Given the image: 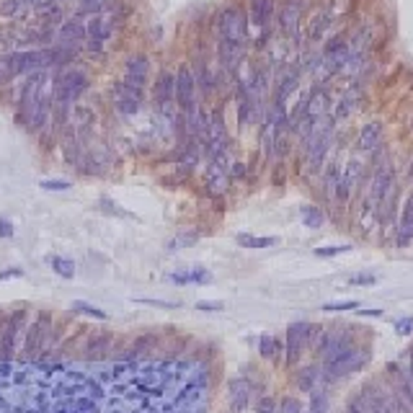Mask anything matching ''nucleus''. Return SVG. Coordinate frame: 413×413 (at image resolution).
Wrapping results in <instances>:
<instances>
[{"label": "nucleus", "mask_w": 413, "mask_h": 413, "mask_svg": "<svg viewBox=\"0 0 413 413\" xmlns=\"http://www.w3.org/2000/svg\"><path fill=\"white\" fill-rule=\"evenodd\" d=\"M367 362H370V349L352 341L333 356L323 359V379H341L352 372H359Z\"/></svg>", "instance_id": "f257e3e1"}, {"label": "nucleus", "mask_w": 413, "mask_h": 413, "mask_svg": "<svg viewBox=\"0 0 413 413\" xmlns=\"http://www.w3.org/2000/svg\"><path fill=\"white\" fill-rule=\"evenodd\" d=\"M55 83V101L59 103H75L91 85V78L83 68L78 65H68V68H57L52 75Z\"/></svg>", "instance_id": "f03ea898"}, {"label": "nucleus", "mask_w": 413, "mask_h": 413, "mask_svg": "<svg viewBox=\"0 0 413 413\" xmlns=\"http://www.w3.org/2000/svg\"><path fill=\"white\" fill-rule=\"evenodd\" d=\"M215 31H217L219 42H248V18L238 6H225L215 18Z\"/></svg>", "instance_id": "7ed1b4c3"}, {"label": "nucleus", "mask_w": 413, "mask_h": 413, "mask_svg": "<svg viewBox=\"0 0 413 413\" xmlns=\"http://www.w3.org/2000/svg\"><path fill=\"white\" fill-rule=\"evenodd\" d=\"M233 155L230 150H219L217 155H212L210 161H207V171H204V186H207V191L212 196H219L228 191L230 186V171H233Z\"/></svg>", "instance_id": "20e7f679"}, {"label": "nucleus", "mask_w": 413, "mask_h": 413, "mask_svg": "<svg viewBox=\"0 0 413 413\" xmlns=\"http://www.w3.org/2000/svg\"><path fill=\"white\" fill-rule=\"evenodd\" d=\"M318 336V326L312 323H292L287 328V344H284V356H287V367H295L305 356L307 349H312V341Z\"/></svg>", "instance_id": "39448f33"}, {"label": "nucleus", "mask_w": 413, "mask_h": 413, "mask_svg": "<svg viewBox=\"0 0 413 413\" xmlns=\"http://www.w3.org/2000/svg\"><path fill=\"white\" fill-rule=\"evenodd\" d=\"M196 80H194V73L191 68H186L181 65L176 73V103L181 114H194L199 109V103H196Z\"/></svg>", "instance_id": "423d86ee"}, {"label": "nucleus", "mask_w": 413, "mask_h": 413, "mask_svg": "<svg viewBox=\"0 0 413 413\" xmlns=\"http://www.w3.org/2000/svg\"><path fill=\"white\" fill-rule=\"evenodd\" d=\"M85 42H88V31H85V24L80 18H68V21H59L55 26V44L83 50Z\"/></svg>", "instance_id": "0eeeda50"}, {"label": "nucleus", "mask_w": 413, "mask_h": 413, "mask_svg": "<svg viewBox=\"0 0 413 413\" xmlns=\"http://www.w3.org/2000/svg\"><path fill=\"white\" fill-rule=\"evenodd\" d=\"M259 393V385L251 382L248 377H236L228 382V398H230V408L236 413L245 411L248 405H253V398Z\"/></svg>", "instance_id": "6e6552de"}, {"label": "nucleus", "mask_w": 413, "mask_h": 413, "mask_svg": "<svg viewBox=\"0 0 413 413\" xmlns=\"http://www.w3.org/2000/svg\"><path fill=\"white\" fill-rule=\"evenodd\" d=\"M271 18H274V0H248V21L253 29L261 31V44L266 42Z\"/></svg>", "instance_id": "1a4fd4ad"}, {"label": "nucleus", "mask_w": 413, "mask_h": 413, "mask_svg": "<svg viewBox=\"0 0 413 413\" xmlns=\"http://www.w3.org/2000/svg\"><path fill=\"white\" fill-rule=\"evenodd\" d=\"M359 178H362V163H346V168L341 171V178H338V186H336V199L338 204H346L354 194L356 184H359Z\"/></svg>", "instance_id": "9d476101"}, {"label": "nucleus", "mask_w": 413, "mask_h": 413, "mask_svg": "<svg viewBox=\"0 0 413 413\" xmlns=\"http://www.w3.org/2000/svg\"><path fill=\"white\" fill-rule=\"evenodd\" d=\"M85 31H88V39L91 42H101L106 44L114 34V18L109 13H99V16H91L85 21Z\"/></svg>", "instance_id": "9b49d317"}, {"label": "nucleus", "mask_w": 413, "mask_h": 413, "mask_svg": "<svg viewBox=\"0 0 413 413\" xmlns=\"http://www.w3.org/2000/svg\"><path fill=\"white\" fill-rule=\"evenodd\" d=\"M346 413H385V411L379 408L377 398H375V393H372V385L367 382V385L349 400Z\"/></svg>", "instance_id": "f8f14e48"}, {"label": "nucleus", "mask_w": 413, "mask_h": 413, "mask_svg": "<svg viewBox=\"0 0 413 413\" xmlns=\"http://www.w3.org/2000/svg\"><path fill=\"white\" fill-rule=\"evenodd\" d=\"M47 336H50V315H44V321L39 318V323H34L29 333H26V346L24 352L34 354V352H42L44 344H47Z\"/></svg>", "instance_id": "ddd939ff"}, {"label": "nucleus", "mask_w": 413, "mask_h": 413, "mask_svg": "<svg viewBox=\"0 0 413 413\" xmlns=\"http://www.w3.org/2000/svg\"><path fill=\"white\" fill-rule=\"evenodd\" d=\"M152 96H155V103H158V106L176 101V75L168 73V70H163L161 75H158L155 88H152Z\"/></svg>", "instance_id": "4468645a"}, {"label": "nucleus", "mask_w": 413, "mask_h": 413, "mask_svg": "<svg viewBox=\"0 0 413 413\" xmlns=\"http://www.w3.org/2000/svg\"><path fill=\"white\" fill-rule=\"evenodd\" d=\"M279 24H282V31L297 42L300 36V3L297 0H287V6L279 13Z\"/></svg>", "instance_id": "2eb2a0df"}, {"label": "nucleus", "mask_w": 413, "mask_h": 413, "mask_svg": "<svg viewBox=\"0 0 413 413\" xmlns=\"http://www.w3.org/2000/svg\"><path fill=\"white\" fill-rule=\"evenodd\" d=\"M245 55V44H236V42H217V57L219 65L228 68L230 73L238 68V62L243 59Z\"/></svg>", "instance_id": "dca6fc26"}, {"label": "nucleus", "mask_w": 413, "mask_h": 413, "mask_svg": "<svg viewBox=\"0 0 413 413\" xmlns=\"http://www.w3.org/2000/svg\"><path fill=\"white\" fill-rule=\"evenodd\" d=\"M31 13V6L26 0H0V18H6L10 24H21Z\"/></svg>", "instance_id": "f3484780"}, {"label": "nucleus", "mask_w": 413, "mask_h": 413, "mask_svg": "<svg viewBox=\"0 0 413 413\" xmlns=\"http://www.w3.org/2000/svg\"><path fill=\"white\" fill-rule=\"evenodd\" d=\"M147 73H150V59H147V55H132V57H126L124 78H132L137 83H145Z\"/></svg>", "instance_id": "a211bd4d"}, {"label": "nucleus", "mask_w": 413, "mask_h": 413, "mask_svg": "<svg viewBox=\"0 0 413 413\" xmlns=\"http://www.w3.org/2000/svg\"><path fill=\"white\" fill-rule=\"evenodd\" d=\"M379 145H382V124H379V122L364 124L362 132H359V147L372 152V150H377Z\"/></svg>", "instance_id": "6ab92c4d"}, {"label": "nucleus", "mask_w": 413, "mask_h": 413, "mask_svg": "<svg viewBox=\"0 0 413 413\" xmlns=\"http://www.w3.org/2000/svg\"><path fill=\"white\" fill-rule=\"evenodd\" d=\"M396 372H398L400 385H403V390H405V396L411 398V403H413V346L408 349V354H405V362H396Z\"/></svg>", "instance_id": "aec40b11"}, {"label": "nucleus", "mask_w": 413, "mask_h": 413, "mask_svg": "<svg viewBox=\"0 0 413 413\" xmlns=\"http://www.w3.org/2000/svg\"><path fill=\"white\" fill-rule=\"evenodd\" d=\"M168 279L173 284H207V282H212V274L202 266H194V269L181 271V274H168Z\"/></svg>", "instance_id": "412c9836"}, {"label": "nucleus", "mask_w": 413, "mask_h": 413, "mask_svg": "<svg viewBox=\"0 0 413 413\" xmlns=\"http://www.w3.org/2000/svg\"><path fill=\"white\" fill-rule=\"evenodd\" d=\"M359 99H362L359 88H352V91L346 93L344 99H341V103H338L336 109H333V122H344V119L352 117V114L356 111V103H359Z\"/></svg>", "instance_id": "4be33fe9"}, {"label": "nucleus", "mask_w": 413, "mask_h": 413, "mask_svg": "<svg viewBox=\"0 0 413 413\" xmlns=\"http://www.w3.org/2000/svg\"><path fill=\"white\" fill-rule=\"evenodd\" d=\"M321 379H323V372L318 370V367H303V370L297 372L295 382L303 393H312V390H318Z\"/></svg>", "instance_id": "5701e85b"}, {"label": "nucleus", "mask_w": 413, "mask_h": 413, "mask_svg": "<svg viewBox=\"0 0 413 413\" xmlns=\"http://www.w3.org/2000/svg\"><path fill=\"white\" fill-rule=\"evenodd\" d=\"M191 73H194L196 88H199L204 96H210V93L215 91V85H217V80H215V73L210 70V65H207V62H196Z\"/></svg>", "instance_id": "b1692460"}, {"label": "nucleus", "mask_w": 413, "mask_h": 413, "mask_svg": "<svg viewBox=\"0 0 413 413\" xmlns=\"http://www.w3.org/2000/svg\"><path fill=\"white\" fill-rule=\"evenodd\" d=\"M413 243V204L408 202L403 210V217H400V228H398V245Z\"/></svg>", "instance_id": "393cba45"}, {"label": "nucleus", "mask_w": 413, "mask_h": 413, "mask_svg": "<svg viewBox=\"0 0 413 413\" xmlns=\"http://www.w3.org/2000/svg\"><path fill=\"white\" fill-rule=\"evenodd\" d=\"M279 352H284L282 349V341L274 336H261V341H259V354L263 356V359H269V362H274V359H279Z\"/></svg>", "instance_id": "a878e982"}, {"label": "nucleus", "mask_w": 413, "mask_h": 413, "mask_svg": "<svg viewBox=\"0 0 413 413\" xmlns=\"http://www.w3.org/2000/svg\"><path fill=\"white\" fill-rule=\"evenodd\" d=\"M300 219H303V225L305 228H312V230H318L323 228V212L318 210V207H312V204H305L303 210H300Z\"/></svg>", "instance_id": "bb28decb"}, {"label": "nucleus", "mask_w": 413, "mask_h": 413, "mask_svg": "<svg viewBox=\"0 0 413 413\" xmlns=\"http://www.w3.org/2000/svg\"><path fill=\"white\" fill-rule=\"evenodd\" d=\"M310 396V403H307V413H328V405H331V400H328V393L323 388H318V390H312V393H307Z\"/></svg>", "instance_id": "cd10ccee"}, {"label": "nucleus", "mask_w": 413, "mask_h": 413, "mask_svg": "<svg viewBox=\"0 0 413 413\" xmlns=\"http://www.w3.org/2000/svg\"><path fill=\"white\" fill-rule=\"evenodd\" d=\"M279 240L277 238H256V236H238V245H243V248H271V245H277Z\"/></svg>", "instance_id": "c85d7f7f"}, {"label": "nucleus", "mask_w": 413, "mask_h": 413, "mask_svg": "<svg viewBox=\"0 0 413 413\" xmlns=\"http://www.w3.org/2000/svg\"><path fill=\"white\" fill-rule=\"evenodd\" d=\"M73 310H75L78 315H88V318H96V321H106V310H101V307H96V305H91V303H83V300H75V303H73Z\"/></svg>", "instance_id": "c756f323"}, {"label": "nucleus", "mask_w": 413, "mask_h": 413, "mask_svg": "<svg viewBox=\"0 0 413 413\" xmlns=\"http://www.w3.org/2000/svg\"><path fill=\"white\" fill-rule=\"evenodd\" d=\"M50 263H52V269H55V274H59V277H65V279L75 277V263L70 261V259H59V256H52Z\"/></svg>", "instance_id": "7c9ffc66"}, {"label": "nucleus", "mask_w": 413, "mask_h": 413, "mask_svg": "<svg viewBox=\"0 0 413 413\" xmlns=\"http://www.w3.org/2000/svg\"><path fill=\"white\" fill-rule=\"evenodd\" d=\"M114 106H117L119 114H124V117H132L140 111L143 101H135V99H126V96H114Z\"/></svg>", "instance_id": "2f4dec72"}, {"label": "nucleus", "mask_w": 413, "mask_h": 413, "mask_svg": "<svg viewBox=\"0 0 413 413\" xmlns=\"http://www.w3.org/2000/svg\"><path fill=\"white\" fill-rule=\"evenodd\" d=\"M277 413H305V405L297 396H287V398H282V400H279Z\"/></svg>", "instance_id": "473e14b6"}, {"label": "nucleus", "mask_w": 413, "mask_h": 413, "mask_svg": "<svg viewBox=\"0 0 413 413\" xmlns=\"http://www.w3.org/2000/svg\"><path fill=\"white\" fill-rule=\"evenodd\" d=\"M13 80H16V75H13V70H10L8 55H0V88H8Z\"/></svg>", "instance_id": "72a5a7b5"}, {"label": "nucleus", "mask_w": 413, "mask_h": 413, "mask_svg": "<svg viewBox=\"0 0 413 413\" xmlns=\"http://www.w3.org/2000/svg\"><path fill=\"white\" fill-rule=\"evenodd\" d=\"M39 186H42L44 191H70L73 189L70 181H59V178H44Z\"/></svg>", "instance_id": "f704fd0d"}, {"label": "nucleus", "mask_w": 413, "mask_h": 413, "mask_svg": "<svg viewBox=\"0 0 413 413\" xmlns=\"http://www.w3.org/2000/svg\"><path fill=\"white\" fill-rule=\"evenodd\" d=\"M359 307V300H344V303H328L323 305L326 312H344V310H356Z\"/></svg>", "instance_id": "c9c22d12"}, {"label": "nucleus", "mask_w": 413, "mask_h": 413, "mask_svg": "<svg viewBox=\"0 0 413 413\" xmlns=\"http://www.w3.org/2000/svg\"><path fill=\"white\" fill-rule=\"evenodd\" d=\"M352 251V245L344 243V245H323V248H315V256H321V259H326V256H338V253H346Z\"/></svg>", "instance_id": "e433bc0d"}, {"label": "nucleus", "mask_w": 413, "mask_h": 413, "mask_svg": "<svg viewBox=\"0 0 413 413\" xmlns=\"http://www.w3.org/2000/svg\"><path fill=\"white\" fill-rule=\"evenodd\" d=\"M106 346H109V336L106 333H96L88 341V352H106Z\"/></svg>", "instance_id": "4c0bfd02"}, {"label": "nucleus", "mask_w": 413, "mask_h": 413, "mask_svg": "<svg viewBox=\"0 0 413 413\" xmlns=\"http://www.w3.org/2000/svg\"><path fill=\"white\" fill-rule=\"evenodd\" d=\"M256 411L259 413H277V400L271 396H263L259 403H256Z\"/></svg>", "instance_id": "58836bf2"}, {"label": "nucleus", "mask_w": 413, "mask_h": 413, "mask_svg": "<svg viewBox=\"0 0 413 413\" xmlns=\"http://www.w3.org/2000/svg\"><path fill=\"white\" fill-rule=\"evenodd\" d=\"M396 331L400 333V336L413 333V318H400V321H396Z\"/></svg>", "instance_id": "ea45409f"}, {"label": "nucleus", "mask_w": 413, "mask_h": 413, "mask_svg": "<svg viewBox=\"0 0 413 413\" xmlns=\"http://www.w3.org/2000/svg\"><path fill=\"white\" fill-rule=\"evenodd\" d=\"M349 284H375V274H354Z\"/></svg>", "instance_id": "a19ab883"}, {"label": "nucleus", "mask_w": 413, "mask_h": 413, "mask_svg": "<svg viewBox=\"0 0 413 413\" xmlns=\"http://www.w3.org/2000/svg\"><path fill=\"white\" fill-rule=\"evenodd\" d=\"M225 305L222 303H196V310H202V312H217L222 310Z\"/></svg>", "instance_id": "79ce46f5"}, {"label": "nucleus", "mask_w": 413, "mask_h": 413, "mask_svg": "<svg viewBox=\"0 0 413 413\" xmlns=\"http://www.w3.org/2000/svg\"><path fill=\"white\" fill-rule=\"evenodd\" d=\"M13 236V225H10V219L0 217V238H10Z\"/></svg>", "instance_id": "37998d69"}, {"label": "nucleus", "mask_w": 413, "mask_h": 413, "mask_svg": "<svg viewBox=\"0 0 413 413\" xmlns=\"http://www.w3.org/2000/svg\"><path fill=\"white\" fill-rule=\"evenodd\" d=\"M13 277H24V271L21 269H10V271H3L0 279H13Z\"/></svg>", "instance_id": "c03bdc74"}, {"label": "nucleus", "mask_w": 413, "mask_h": 413, "mask_svg": "<svg viewBox=\"0 0 413 413\" xmlns=\"http://www.w3.org/2000/svg\"><path fill=\"white\" fill-rule=\"evenodd\" d=\"M359 315H382V310H359Z\"/></svg>", "instance_id": "a18cd8bd"}]
</instances>
